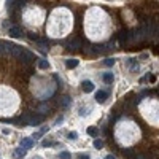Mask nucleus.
<instances>
[{"mask_svg": "<svg viewBox=\"0 0 159 159\" xmlns=\"http://www.w3.org/2000/svg\"><path fill=\"white\" fill-rule=\"evenodd\" d=\"M103 147V143H102V140H95L94 142V148H97V150H100V148Z\"/></svg>", "mask_w": 159, "mask_h": 159, "instance_id": "obj_18", "label": "nucleus"}, {"mask_svg": "<svg viewBox=\"0 0 159 159\" xmlns=\"http://www.w3.org/2000/svg\"><path fill=\"white\" fill-rule=\"evenodd\" d=\"M10 46H11V43L0 41V56H10Z\"/></svg>", "mask_w": 159, "mask_h": 159, "instance_id": "obj_1", "label": "nucleus"}, {"mask_svg": "<svg viewBox=\"0 0 159 159\" xmlns=\"http://www.w3.org/2000/svg\"><path fill=\"white\" fill-rule=\"evenodd\" d=\"M40 113H41V115H45V113H48V111H49V105H46V103H43V105H40Z\"/></svg>", "mask_w": 159, "mask_h": 159, "instance_id": "obj_13", "label": "nucleus"}, {"mask_svg": "<svg viewBox=\"0 0 159 159\" xmlns=\"http://www.w3.org/2000/svg\"><path fill=\"white\" fill-rule=\"evenodd\" d=\"M53 143L51 142H43V147H51Z\"/></svg>", "mask_w": 159, "mask_h": 159, "instance_id": "obj_22", "label": "nucleus"}, {"mask_svg": "<svg viewBox=\"0 0 159 159\" xmlns=\"http://www.w3.org/2000/svg\"><path fill=\"white\" fill-rule=\"evenodd\" d=\"M21 60H24V62L26 64H29V62H32V60H34V54H32V53H29V51H26V49H24L22 51V54H21V57H19Z\"/></svg>", "mask_w": 159, "mask_h": 159, "instance_id": "obj_4", "label": "nucleus"}, {"mask_svg": "<svg viewBox=\"0 0 159 159\" xmlns=\"http://www.w3.org/2000/svg\"><path fill=\"white\" fill-rule=\"evenodd\" d=\"M123 154L126 156V158H129V159H135V156H137L132 150H123Z\"/></svg>", "mask_w": 159, "mask_h": 159, "instance_id": "obj_10", "label": "nucleus"}, {"mask_svg": "<svg viewBox=\"0 0 159 159\" xmlns=\"http://www.w3.org/2000/svg\"><path fill=\"white\" fill-rule=\"evenodd\" d=\"M38 67L40 68H49V62L46 59H38Z\"/></svg>", "mask_w": 159, "mask_h": 159, "instance_id": "obj_11", "label": "nucleus"}, {"mask_svg": "<svg viewBox=\"0 0 159 159\" xmlns=\"http://www.w3.org/2000/svg\"><path fill=\"white\" fill-rule=\"evenodd\" d=\"M105 65H108V67H111V65H113V64H115V59H105Z\"/></svg>", "mask_w": 159, "mask_h": 159, "instance_id": "obj_19", "label": "nucleus"}, {"mask_svg": "<svg viewBox=\"0 0 159 159\" xmlns=\"http://www.w3.org/2000/svg\"><path fill=\"white\" fill-rule=\"evenodd\" d=\"M89 111H91V108H80V115L81 116H84V115H87V113H89Z\"/></svg>", "mask_w": 159, "mask_h": 159, "instance_id": "obj_16", "label": "nucleus"}, {"mask_svg": "<svg viewBox=\"0 0 159 159\" xmlns=\"http://www.w3.org/2000/svg\"><path fill=\"white\" fill-rule=\"evenodd\" d=\"M78 64H80L78 59H67L65 67H67V68H75V67H78Z\"/></svg>", "mask_w": 159, "mask_h": 159, "instance_id": "obj_7", "label": "nucleus"}, {"mask_svg": "<svg viewBox=\"0 0 159 159\" xmlns=\"http://www.w3.org/2000/svg\"><path fill=\"white\" fill-rule=\"evenodd\" d=\"M26 153H27V150H26V148H18V150H16V156H19V158H24V156H26Z\"/></svg>", "mask_w": 159, "mask_h": 159, "instance_id": "obj_12", "label": "nucleus"}, {"mask_svg": "<svg viewBox=\"0 0 159 159\" xmlns=\"http://www.w3.org/2000/svg\"><path fill=\"white\" fill-rule=\"evenodd\" d=\"M62 107H67L68 103H70V97H62Z\"/></svg>", "mask_w": 159, "mask_h": 159, "instance_id": "obj_17", "label": "nucleus"}, {"mask_svg": "<svg viewBox=\"0 0 159 159\" xmlns=\"http://www.w3.org/2000/svg\"><path fill=\"white\" fill-rule=\"evenodd\" d=\"M81 86H83V91L84 92H92V91H94V84H92L91 81H83Z\"/></svg>", "mask_w": 159, "mask_h": 159, "instance_id": "obj_6", "label": "nucleus"}, {"mask_svg": "<svg viewBox=\"0 0 159 159\" xmlns=\"http://www.w3.org/2000/svg\"><path fill=\"white\" fill-rule=\"evenodd\" d=\"M108 94L105 91H97L95 92V102H99V103H103L105 100H107Z\"/></svg>", "mask_w": 159, "mask_h": 159, "instance_id": "obj_3", "label": "nucleus"}, {"mask_svg": "<svg viewBox=\"0 0 159 159\" xmlns=\"http://www.w3.org/2000/svg\"><path fill=\"white\" fill-rule=\"evenodd\" d=\"M34 159H40V158H34Z\"/></svg>", "mask_w": 159, "mask_h": 159, "instance_id": "obj_24", "label": "nucleus"}, {"mask_svg": "<svg viewBox=\"0 0 159 159\" xmlns=\"http://www.w3.org/2000/svg\"><path fill=\"white\" fill-rule=\"evenodd\" d=\"M76 137H78V134H76V132H68V139H70V140H75Z\"/></svg>", "mask_w": 159, "mask_h": 159, "instance_id": "obj_20", "label": "nucleus"}, {"mask_svg": "<svg viewBox=\"0 0 159 159\" xmlns=\"http://www.w3.org/2000/svg\"><path fill=\"white\" fill-rule=\"evenodd\" d=\"M80 159H89V156L87 154H80Z\"/></svg>", "mask_w": 159, "mask_h": 159, "instance_id": "obj_21", "label": "nucleus"}, {"mask_svg": "<svg viewBox=\"0 0 159 159\" xmlns=\"http://www.w3.org/2000/svg\"><path fill=\"white\" fill-rule=\"evenodd\" d=\"M105 159H116V158H115V156H111V154H108V156H107V158H105Z\"/></svg>", "mask_w": 159, "mask_h": 159, "instance_id": "obj_23", "label": "nucleus"}, {"mask_svg": "<svg viewBox=\"0 0 159 159\" xmlns=\"http://www.w3.org/2000/svg\"><path fill=\"white\" fill-rule=\"evenodd\" d=\"M21 147L22 148H32L34 147V140L32 139H22L21 140Z\"/></svg>", "mask_w": 159, "mask_h": 159, "instance_id": "obj_8", "label": "nucleus"}, {"mask_svg": "<svg viewBox=\"0 0 159 159\" xmlns=\"http://www.w3.org/2000/svg\"><path fill=\"white\" fill-rule=\"evenodd\" d=\"M103 81H105L107 84L113 83V75H111L110 72H105V73H103Z\"/></svg>", "mask_w": 159, "mask_h": 159, "instance_id": "obj_9", "label": "nucleus"}, {"mask_svg": "<svg viewBox=\"0 0 159 159\" xmlns=\"http://www.w3.org/2000/svg\"><path fill=\"white\" fill-rule=\"evenodd\" d=\"M87 134L89 135H97L99 134V129H97V127H87Z\"/></svg>", "mask_w": 159, "mask_h": 159, "instance_id": "obj_14", "label": "nucleus"}, {"mask_svg": "<svg viewBox=\"0 0 159 159\" xmlns=\"http://www.w3.org/2000/svg\"><path fill=\"white\" fill-rule=\"evenodd\" d=\"M80 46H81L80 38H72L70 41H68V49H78Z\"/></svg>", "mask_w": 159, "mask_h": 159, "instance_id": "obj_5", "label": "nucleus"}, {"mask_svg": "<svg viewBox=\"0 0 159 159\" xmlns=\"http://www.w3.org/2000/svg\"><path fill=\"white\" fill-rule=\"evenodd\" d=\"M59 158L60 159H72V154L68 153V151H62V153L59 154Z\"/></svg>", "mask_w": 159, "mask_h": 159, "instance_id": "obj_15", "label": "nucleus"}, {"mask_svg": "<svg viewBox=\"0 0 159 159\" xmlns=\"http://www.w3.org/2000/svg\"><path fill=\"white\" fill-rule=\"evenodd\" d=\"M8 34H10V37H13V38H21V37H22V30H21L19 27H10Z\"/></svg>", "mask_w": 159, "mask_h": 159, "instance_id": "obj_2", "label": "nucleus"}]
</instances>
